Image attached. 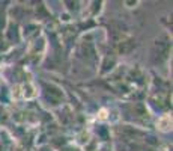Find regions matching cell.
Here are the masks:
<instances>
[{"mask_svg": "<svg viewBox=\"0 0 173 151\" xmlns=\"http://www.w3.org/2000/svg\"><path fill=\"white\" fill-rule=\"evenodd\" d=\"M172 126V118L170 116H163V118H160V121H158V127L161 128V130H169Z\"/></svg>", "mask_w": 173, "mask_h": 151, "instance_id": "1", "label": "cell"}]
</instances>
